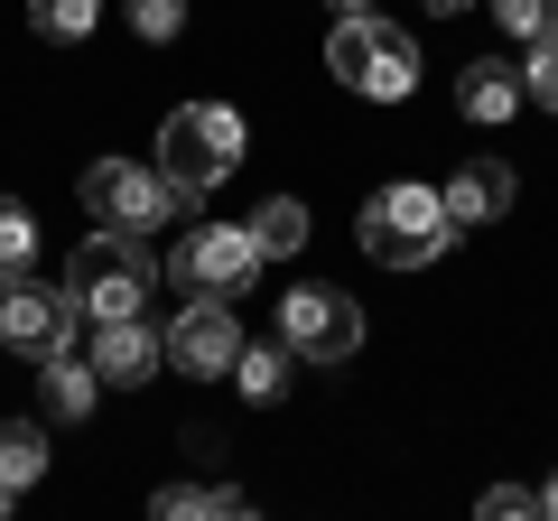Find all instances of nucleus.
<instances>
[{"instance_id": "1", "label": "nucleus", "mask_w": 558, "mask_h": 521, "mask_svg": "<svg viewBox=\"0 0 558 521\" xmlns=\"http://www.w3.org/2000/svg\"><path fill=\"white\" fill-rule=\"evenodd\" d=\"M159 289V260H149V242L140 233H84L75 242V260H65V299L84 307L94 326H112V317H140V299Z\"/></svg>"}, {"instance_id": "2", "label": "nucleus", "mask_w": 558, "mask_h": 521, "mask_svg": "<svg viewBox=\"0 0 558 521\" xmlns=\"http://www.w3.org/2000/svg\"><path fill=\"white\" fill-rule=\"evenodd\" d=\"M457 242V223H447V196L438 186H373V205H363V252L381 260V270H428V260Z\"/></svg>"}, {"instance_id": "3", "label": "nucleus", "mask_w": 558, "mask_h": 521, "mask_svg": "<svg viewBox=\"0 0 558 521\" xmlns=\"http://www.w3.org/2000/svg\"><path fill=\"white\" fill-rule=\"evenodd\" d=\"M242 168V112L233 102H178L159 131V178L178 186V196H205V186H223Z\"/></svg>"}, {"instance_id": "4", "label": "nucleus", "mask_w": 558, "mask_h": 521, "mask_svg": "<svg viewBox=\"0 0 558 521\" xmlns=\"http://www.w3.org/2000/svg\"><path fill=\"white\" fill-rule=\"evenodd\" d=\"M326 65H336L354 94H373V102H400L418 84V47H410V28H391L381 10H363V20H336V38H326Z\"/></svg>"}, {"instance_id": "5", "label": "nucleus", "mask_w": 558, "mask_h": 521, "mask_svg": "<svg viewBox=\"0 0 558 521\" xmlns=\"http://www.w3.org/2000/svg\"><path fill=\"white\" fill-rule=\"evenodd\" d=\"M84 205H94V223H112V233H149V223H178L186 196L159 178V168L102 159V168H84Z\"/></svg>"}, {"instance_id": "6", "label": "nucleus", "mask_w": 558, "mask_h": 521, "mask_svg": "<svg viewBox=\"0 0 558 521\" xmlns=\"http://www.w3.org/2000/svg\"><path fill=\"white\" fill-rule=\"evenodd\" d=\"M75 326H84V307L65 299V289H47V280H0V344L10 354H28V363H47V354H65L75 344Z\"/></svg>"}, {"instance_id": "7", "label": "nucleus", "mask_w": 558, "mask_h": 521, "mask_svg": "<svg viewBox=\"0 0 558 521\" xmlns=\"http://www.w3.org/2000/svg\"><path fill=\"white\" fill-rule=\"evenodd\" d=\"M279 344L299 363H354L363 307L344 299V289H289V299H279Z\"/></svg>"}, {"instance_id": "8", "label": "nucleus", "mask_w": 558, "mask_h": 521, "mask_svg": "<svg viewBox=\"0 0 558 521\" xmlns=\"http://www.w3.org/2000/svg\"><path fill=\"white\" fill-rule=\"evenodd\" d=\"M178 280L196 289V299H242V289L260 280L252 223H196V233L178 242Z\"/></svg>"}, {"instance_id": "9", "label": "nucleus", "mask_w": 558, "mask_h": 521, "mask_svg": "<svg viewBox=\"0 0 558 521\" xmlns=\"http://www.w3.org/2000/svg\"><path fill=\"white\" fill-rule=\"evenodd\" d=\"M168 363H178V373H233V363H242L233 307H223V299H186L178 326H168Z\"/></svg>"}, {"instance_id": "10", "label": "nucleus", "mask_w": 558, "mask_h": 521, "mask_svg": "<svg viewBox=\"0 0 558 521\" xmlns=\"http://www.w3.org/2000/svg\"><path fill=\"white\" fill-rule=\"evenodd\" d=\"M159 363H168V336H159V326H140V317L94 326V373H102V381H121V391H131V381H149Z\"/></svg>"}, {"instance_id": "11", "label": "nucleus", "mask_w": 558, "mask_h": 521, "mask_svg": "<svg viewBox=\"0 0 558 521\" xmlns=\"http://www.w3.org/2000/svg\"><path fill=\"white\" fill-rule=\"evenodd\" d=\"M438 196H447V223L465 233V223H502V215H512V196H521V186H512V168H502V159H465L457 178L438 186Z\"/></svg>"}, {"instance_id": "12", "label": "nucleus", "mask_w": 558, "mask_h": 521, "mask_svg": "<svg viewBox=\"0 0 558 521\" xmlns=\"http://www.w3.org/2000/svg\"><path fill=\"white\" fill-rule=\"evenodd\" d=\"M521 102H531V84H521V65H502V57H484V65L457 75V112L465 121H512Z\"/></svg>"}, {"instance_id": "13", "label": "nucleus", "mask_w": 558, "mask_h": 521, "mask_svg": "<svg viewBox=\"0 0 558 521\" xmlns=\"http://www.w3.org/2000/svg\"><path fill=\"white\" fill-rule=\"evenodd\" d=\"M94 391H102V373H94V363L75 354V344L38 363V401L57 410V420H84V410H94Z\"/></svg>"}, {"instance_id": "14", "label": "nucleus", "mask_w": 558, "mask_h": 521, "mask_svg": "<svg viewBox=\"0 0 558 521\" xmlns=\"http://www.w3.org/2000/svg\"><path fill=\"white\" fill-rule=\"evenodd\" d=\"M47 475V428L38 420H0V494H28Z\"/></svg>"}, {"instance_id": "15", "label": "nucleus", "mask_w": 558, "mask_h": 521, "mask_svg": "<svg viewBox=\"0 0 558 521\" xmlns=\"http://www.w3.org/2000/svg\"><path fill=\"white\" fill-rule=\"evenodd\" d=\"M252 242H260V260L299 252V242H307V205H299V196H270V205L252 215Z\"/></svg>"}, {"instance_id": "16", "label": "nucleus", "mask_w": 558, "mask_h": 521, "mask_svg": "<svg viewBox=\"0 0 558 521\" xmlns=\"http://www.w3.org/2000/svg\"><path fill=\"white\" fill-rule=\"evenodd\" d=\"M28 260H38V223H28L20 196H0V280H20Z\"/></svg>"}, {"instance_id": "17", "label": "nucleus", "mask_w": 558, "mask_h": 521, "mask_svg": "<svg viewBox=\"0 0 558 521\" xmlns=\"http://www.w3.org/2000/svg\"><path fill=\"white\" fill-rule=\"evenodd\" d=\"M94 20H102V0H28L38 38H94Z\"/></svg>"}, {"instance_id": "18", "label": "nucleus", "mask_w": 558, "mask_h": 521, "mask_svg": "<svg viewBox=\"0 0 558 521\" xmlns=\"http://www.w3.org/2000/svg\"><path fill=\"white\" fill-rule=\"evenodd\" d=\"M215 512H223L215 484H159L149 494V521H215Z\"/></svg>"}, {"instance_id": "19", "label": "nucleus", "mask_w": 558, "mask_h": 521, "mask_svg": "<svg viewBox=\"0 0 558 521\" xmlns=\"http://www.w3.org/2000/svg\"><path fill=\"white\" fill-rule=\"evenodd\" d=\"M233 381H242V401H279V344H242V363H233Z\"/></svg>"}, {"instance_id": "20", "label": "nucleus", "mask_w": 558, "mask_h": 521, "mask_svg": "<svg viewBox=\"0 0 558 521\" xmlns=\"http://www.w3.org/2000/svg\"><path fill=\"white\" fill-rule=\"evenodd\" d=\"M484 10L502 20V38H549L558 28V0H484Z\"/></svg>"}, {"instance_id": "21", "label": "nucleus", "mask_w": 558, "mask_h": 521, "mask_svg": "<svg viewBox=\"0 0 558 521\" xmlns=\"http://www.w3.org/2000/svg\"><path fill=\"white\" fill-rule=\"evenodd\" d=\"M521 84H531L539 112H558V28H549V38H531V65H521Z\"/></svg>"}, {"instance_id": "22", "label": "nucleus", "mask_w": 558, "mask_h": 521, "mask_svg": "<svg viewBox=\"0 0 558 521\" xmlns=\"http://www.w3.org/2000/svg\"><path fill=\"white\" fill-rule=\"evenodd\" d=\"M475 521H549V502H539V494H521V484H494V494L475 502Z\"/></svg>"}, {"instance_id": "23", "label": "nucleus", "mask_w": 558, "mask_h": 521, "mask_svg": "<svg viewBox=\"0 0 558 521\" xmlns=\"http://www.w3.org/2000/svg\"><path fill=\"white\" fill-rule=\"evenodd\" d=\"M131 28H140L149 47H168V38L186 28V0H131Z\"/></svg>"}, {"instance_id": "24", "label": "nucleus", "mask_w": 558, "mask_h": 521, "mask_svg": "<svg viewBox=\"0 0 558 521\" xmlns=\"http://www.w3.org/2000/svg\"><path fill=\"white\" fill-rule=\"evenodd\" d=\"M215 521H260V512H252V502H242V494H223V512H215Z\"/></svg>"}, {"instance_id": "25", "label": "nucleus", "mask_w": 558, "mask_h": 521, "mask_svg": "<svg viewBox=\"0 0 558 521\" xmlns=\"http://www.w3.org/2000/svg\"><path fill=\"white\" fill-rule=\"evenodd\" d=\"M336 10H344V20H363V10H373V0H336Z\"/></svg>"}, {"instance_id": "26", "label": "nucleus", "mask_w": 558, "mask_h": 521, "mask_svg": "<svg viewBox=\"0 0 558 521\" xmlns=\"http://www.w3.org/2000/svg\"><path fill=\"white\" fill-rule=\"evenodd\" d=\"M539 502H549V521H558V475H549V494H539Z\"/></svg>"}, {"instance_id": "27", "label": "nucleus", "mask_w": 558, "mask_h": 521, "mask_svg": "<svg viewBox=\"0 0 558 521\" xmlns=\"http://www.w3.org/2000/svg\"><path fill=\"white\" fill-rule=\"evenodd\" d=\"M428 10H475V0H428Z\"/></svg>"}, {"instance_id": "28", "label": "nucleus", "mask_w": 558, "mask_h": 521, "mask_svg": "<svg viewBox=\"0 0 558 521\" xmlns=\"http://www.w3.org/2000/svg\"><path fill=\"white\" fill-rule=\"evenodd\" d=\"M10 502H20V494H0V512H10Z\"/></svg>"}]
</instances>
